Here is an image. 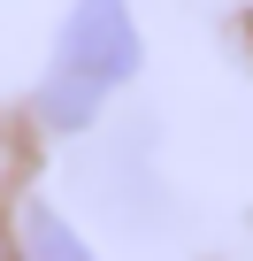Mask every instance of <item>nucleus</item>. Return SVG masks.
<instances>
[{
    "mask_svg": "<svg viewBox=\"0 0 253 261\" xmlns=\"http://www.w3.org/2000/svg\"><path fill=\"white\" fill-rule=\"evenodd\" d=\"M138 62H146V46L131 23V0H69L54 62L31 92V123L46 139H85L107 115V100L138 77Z\"/></svg>",
    "mask_w": 253,
    "mask_h": 261,
    "instance_id": "f257e3e1",
    "label": "nucleus"
},
{
    "mask_svg": "<svg viewBox=\"0 0 253 261\" xmlns=\"http://www.w3.org/2000/svg\"><path fill=\"white\" fill-rule=\"evenodd\" d=\"M0 169H8V146H0Z\"/></svg>",
    "mask_w": 253,
    "mask_h": 261,
    "instance_id": "7ed1b4c3",
    "label": "nucleus"
},
{
    "mask_svg": "<svg viewBox=\"0 0 253 261\" xmlns=\"http://www.w3.org/2000/svg\"><path fill=\"white\" fill-rule=\"evenodd\" d=\"M16 261H100V253H92V246H85L54 207H39V200H31V207H23V223H16Z\"/></svg>",
    "mask_w": 253,
    "mask_h": 261,
    "instance_id": "f03ea898",
    "label": "nucleus"
}]
</instances>
